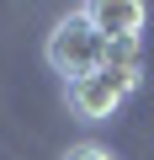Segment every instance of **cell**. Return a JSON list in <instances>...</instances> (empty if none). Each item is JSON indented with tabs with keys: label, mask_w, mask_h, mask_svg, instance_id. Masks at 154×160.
I'll list each match as a JSON object with an SVG mask.
<instances>
[{
	"label": "cell",
	"mask_w": 154,
	"mask_h": 160,
	"mask_svg": "<svg viewBox=\"0 0 154 160\" xmlns=\"http://www.w3.org/2000/svg\"><path fill=\"white\" fill-rule=\"evenodd\" d=\"M85 16L106 43H138V32L149 22V11L138 0H96V6H85Z\"/></svg>",
	"instance_id": "3"
},
{
	"label": "cell",
	"mask_w": 154,
	"mask_h": 160,
	"mask_svg": "<svg viewBox=\"0 0 154 160\" xmlns=\"http://www.w3.org/2000/svg\"><path fill=\"white\" fill-rule=\"evenodd\" d=\"M64 160H117L112 149H101V144H69V155Z\"/></svg>",
	"instance_id": "4"
},
{
	"label": "cell",
	"mask_w": 154,
	"mask_h": 160,
	"mask_svg": "<svg viewBox=\"0 0 154 160\" xmlns=\"http://www.w3.org/2000/svg\"><path fill=\"white\" fill-rule=\"evenodd\" d=\"M122 102H128V91L117 86L106 69H96V75H85V80H74V86H69V107L80 112L85 123H101V118H112Z\"/></svg>",
	"instance_id": "2"
},
{
	"label": "cell",
	"mask_w": 154,
	"mask_h": 160,
	"mask_svg": "<svg viewBox=\"0 0 154 160\" xmlns=\"http://www.w3.org/2000/svg\"><path fill=\"white\" fill-rule=\"evenodd\" d=\"M43 59H48V64H53V69L69 80V86H74V80H85V75H96V69L106 64V38L91 27L85 6L53 22L48 43H43Z\"/></svg>",
	"instance_id": "1"
}]
</instances>
